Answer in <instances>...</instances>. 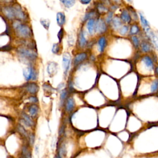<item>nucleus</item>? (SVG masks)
Returning a JSON list of instances; mask_svg holds the SVG:
<instances>
[{
  "label": "nucleus",
  "instance_id": "obj_1",
  "mask_svg": "<svg viewBox=\"0 0 158 158\" xmlns=\"http://www.w3.org/2000/svg\"><path fill=\"white\" fill-rule=\"evenodd\" d=\"M12 27L16 35L19 37L29 38L31 35L30 28L26 25L22 24L19 20L14 21L12 23Z\"/></svg>",
  "mask_w": 158,
  "mask_h": 158
},
{
  "label": "nucleus",
  "instance_id": "obj_2",
  "mask_svg": "<svg viewBox=\"0 0 158 158\" xmlns=\"http://www.w3.org/2000/svg\"><path fill=\"white\" fill-rule=\"evenodd\" d=\"M18 53L23 57L29 60H35L37 57V53L31 49H27L23 47H20L17 49Z\"/></svg>",
  "mask_w": 158,
  "mask_h": 158
},
{
  "label": "nucleus",
  "instance_id": "obj_3",
  "mask_svg": "<svg viewBox=\"0 0 158 158\" xmlns=\"http://www.w3.org/2000/svg\"><path fill=\"white\" fill-rule=\"evenodd\" d=\"M23 73L25 80L27 81L30 80H36L37 77V74L32 67H28L25 69L23 71Z\"/></svg>",
  "mask_w": 158,
  "mask_h": 158
},
{
  "label": "nucleus",
  "instance_id": "obj_4",
  "mask_svg": "<svg viewBox=\"0 0 158 158\" xmlns=\"http://www.w3.org/2000/svg\"><path fill=\"white\" fill-rule=\"evenodd\" d=\"M71 61V56L69 52H65L62 56V65L64 68V74H67L68 72Z\"/></svg>",
  "mask_w": 158,
  "mask_h": 158
},
{
  "label": "nucleus",
  "instance_id": "obj_5",
  "mask_svg": "<svg viewBox=\"0 0 158 158\" xmlns=\"http://www.w3.org/2000/svg\"><path fill=\"white\" fill-rule=\"evenodd\" d=\"M2 13L8 19H13L15 18L14 12L13 7L12 6H4L3 8L1 9Z\"/></svg>",
  "mask_w": 158,
  "mask_h": 158
},
{
  "label": "nucleus",
  "instance_id": "obj_6",
  "mask_svg": "<svg viewBox=\"0 0 158 158\" xmlns=\"http://www.w3.org/2000/svg\"><path fill=\"white\" fill-rule=\"evenodd\" d=\"M107 27L102 19H98L95 25V30L99 33H102L106 31Z\"/></svg>",
  "mask_w": 158,
  "mask_h": 158
},
{
  "label": "nucleus",
  "instance_id": "obj_7",
  "mask_svg": "<svg viewBox=\"0 0 158 158\" xmlns=\"http://www.w3.org/2000/svg\"><path fill=\"white\" fill-rule=\"evenodd\" d=\"M141 61L143 62V64L146 65V67L149 69V70H153L154 69V62L152 59V58L148 55L144 56L141 58Z\"/></svg>",
  "mask_w": 158,
  "mask_h": 158
},
{
  "label": "nucleus",
  "instance_id": "obj_8",
  "mask_svg": "<svg viewBox=\"0 0 158 158\" xmlns=\"http://www.w3.org/2000/svg\"><path fill=\"white\" fill-rule=\"evenodd\" d=\"M146 34L148 36V38L151 41V43L153 44V46H154V48L157 50H158V37L151 30H150L149 31H148Z\"/></svg>",
  "mask_w": 158,
  "mask_h": 158
},
{
  "label": "nucleus",
  "instance_id": "obj_9",
  "mask_svg": "<svg viewBox=\"0 0 158 158\" xmlns=\"http://www.w3.org/2000/svg\"><path fill=\"white\" fill-rule=\"evenodd\" d=\"M15 17L19 20H23L25 18V14L22 9L19 6H14L13 7Z\"/></svg>",
  "mask_w": 158,
  "mask_h": 158
},
{
  "label": "nucleus",
  "instance_id": "obj_10",
  "mask_svg": "<svg viewBox=\"0 0 158 158\" xmlns=\"http://www.w3.org/2000/svg\"><path fill=\"white\" fill-rule=\"evenodd\" d=\"M25 88L27 91L31 94H36L38 91V86L35 83H27L25 85Z\"/></svg>",
  "mask_w": 158,
  "mask_h": 158
},
{
  "label": "nucleus",
  "instance_id": "obj_11",
  "mask_svg": "<svg viewBox=\"0 0 158 158\" xmlns=\"http://www.w3.org/2000/svg\"><path fill=\"white\" fill-rule=\"evenodd\" d=\"M57 65L56 62H50L47 67V72L50 76L54 75L57 72Z\"/></svg>",
  "mask_w": 158,
  "mask_h": 158
},
{
  "label": "nucleus",
  "instance_id": "obj_12",
  "mask_svg": "<svg viewBox=\"0 0 158 158\" xmlns=\"http://www.w3.org/2000/svg\"><path fill=\"white\" fill-rule=\"evenodd\" d=\"M120 19L125 23H130L131 20V16H130L128 11L126 9H124L122 10L121 15H120Z\"/></svg>",
  "mask_w": 158,
  "mask_h": 158
},
{
  "label": "nucleus",
  "instance_id": "obj_13",
  "mask_svg": "<svg viewBox=\"0 0 158 158\" xmlns=\"http://www.w3.org/2000/svg\"><path fill=\"white\" fill-rule=\"evenodd\" d=\"M87 57V54L85 52H82V53H80L78 54H77L73 60V63L75 65L79 64L80 63H81L82 61H83L85 59H86Z\"/></svg>",
  "mask_w": 158,
  "mask_h": 158
},
{
  "label": "nucleus",
  "instance_id": "obj_14",
  "mask_svg": "<svg viewBox=\"0 0 158 158\" xmlns=\"http://www.w3.org/2000/svg\"><path fill=\"white\" fill-rule=\"evenodd\" d=\"M22 119L21 120L23 121L27 127H31L34 125L33 121L30 118V117L27 114L22 113Z\"/></svg>",
  "mask_w": 158,
  "mask_h": 158
},
{
  "label": "nucleus",
  "instance_id": "obj_15",
  "mask_svg": "<svg viewBox=\"0 0 158 158\" xmlns=\"http://www.w3.org/2000/svg\"><path fill=\"white\" fill-rule=\"evenodd\" d=\"M75 106V102L72 98H69L67 99L65 102V110L67 112H70L73 110Z\"/></svg>",
  "mask_w": 158,
  "mask_h": 158
},
{
  "label": "nucleus",
  "instance_id": "obj_16",
  "mask_svg": "<svg viewBox=\"0 0 158 158\" xmlns=\"http://www.w3.org/2000/svg\"><path fill=\"white\" fill-rule=\"evenodd\" d=\"M56 20H57V23L59 26H62L65 22V14L63 12H58L56 15Z\"/></svg>",
  "mask_w": 158,
  "mask_h": 158
},
{
  "label": "nucleus",
  "instance_id": "obj_17",
  "mask_svg": "<svg viewBox=\"0 0 158 158\" xmlns=\"http://www.w3.org/2000/svg\"><path fill=\"white\" fill-rule=\"evenodd\" d=\"M78 43H79V46L81 48H83L84 46H85L86 45V43H87V41H86V40L85 38V36L84 35V33L82 30L79 33Z\"/></svg>",
  "mask_w": 158,
  "mask_h": 158
},
{
  "label": "nucleus",
  "instance_id": "obj_18",
  "mask_svg": "<svg viewBox=\"0 0 158 158\" xmlns=\"http://www.w3.org/2000/svg\"><path fill=\"white\" fill-rule=\"evenodd\" d=\"M106 46V40L104 36L101 37L98 40V47L99 52H102L104 51Z\"/></svg>",
  "mask_w": 158,
  "mask_h": 158
},
{
  "label": "nucleus",
  "instance_id": "obj_19",
  "mask_svg": "<svg viewBox=\"0 0 158 158\" xmlns=\"http://www.w3.org/2000/svg\"><path fill=\"white\" fill-rule=\"evenodd\" d=\"M28 111L31 116L35 117L38 114V106L35 104H33L30 105L28 108Z\"/></svg>",
  "mask_w": 158,
  "mask_h": 158
},
{
  "label": "nucleus",
  "instance_id": "obj_20",
  "mask_svg": "<svg viewBox=\"0 0 158 158\" xmlns=\"http://www.w3.org/2000/svg\"><path fill=\"white\" fill-rule=\"evenodd\" d=\"M140 46H141V51L143 52H150L151 51V46L147 41H143L141 43Z\"/></svg>",
  "mask_w": 158,
  "mask_h": 158
},
{
  "label": "nucleus",
  "instance_id": "obj_21",
  "mask_svg": "<svg viewBox=\"0 0 158 158\" xmlns=\"http://www.w3.org/2000/svg\"><path fill=\"white\" fill-rule=\"evenodd\" d=\"M95 21L93 19H89L88 21V23H87V29H88V32L90 33V34H92L94 30V28H95Z\"/></svg>",
  "mask_w": 158,
  "mask_h": 158
},
{
  "label": "nucleus",
  "instance_id": "obj_22",
  "mask_svg": "<svg viewBox=\"0 0 158 158\" xmlns=\"http://www.w3.org/2000/svg\"><path fill=\"white\" fill-rule=\"evenodd\" d=\"M112 25L114 28H118L121 25H122V22L120 18H118V17H115L113 19H112Z\"/></svg>",
  "mask_w": 158,
  "mask_h": 158
},
{
  "label": "nucleus",
  "instance_id": "obj_23",
  "mask_svg": "<svg viewBox=\"0 0 158 158\" xmlns=\"http://www.w3.org/2000/svg\"><path fill=\"white\" fill-rule=\"evenodd\" d=\"M22 152L23 156L25 158H31V152L30 151L29 149H28L26 146H23L22 147Z\"/></svg>",
  "mask_w": 158,
  "mask_h": 158
},
{
  "label": "nucleus",
  "instance_id": "obj_24",
  "mask_svg": "<svg viewBox=\"0 0 158 158\" xmlns=\"http://www.w3.org/2000/svg\"><path fill=\"white\" fill-rule=\"evenodd\" d=\"M158 90V79H155L151 85V92L155 93Z\"/></svg>",
  "mask_w": 158,
  "mask_h": 158
},
{
  "label": "nucleus",
  "instance_id": "obj_25",
  "mask_svg": "<svg viewBox=\"0 0 158 158\" xmlns=\"http://www.w3.org/2000/svg\"><path fill=\"white\" fill-rule=\"evenodd\" d=\"M139 31V28L137 25H133L130 30V34L131 35H136L137 34Z\"/></svg>",
  "mask_w": 158,
  "mask_h": 158
},
{
  "label": "nucleus",
  "instance_id": "obj_26",
  "mask_svg": "<svg viewBox=\"0 0 158 158\" xmlns=\"http://www.w3.org/2000/svg\"><path fill=\"white\" fill-rule=\"evenodd\" d=\"M131 40H132V42H133V43L134 46H135L136 48H138L139 46V45H140L139 38H138L136 36L134 35V36H132V37H131Z\"/></svg>",
  "mask_w": 158,
  "mask_h": 158
},
{
  "label": "nucleus",
  "instance_id": "obj_27",
  "mask_svg": "<svg viewBox=\"0 0 158 158\" xmlns=\"http://www.w3.org/2000/svg\"><path fill=\"white\" fill-rule=\"evenodd\" d=\"M17 130L19 131V132L23 136L27 137V132L25 130V129L21 125H18L17 126Z\"/></svg>",
  "mask_w": 158,
  "mask_h": 158
},
{
  "label": "nucleus",
  "instance_id": "obj_28",
  "mask_svg": "<svg viewBox=\"0 0 158 158\" xmlns=\"http://www.w3.org/2000/svg\"><path fill=\"white\" fill-rule=\"evenodd\" d=\"M61 2L64 4V6L66 7H68V8L72 7L74 4V3L75 2V1H73V0H69H69L68 1L64 0V1H61Z\"/></svg>",
  "mask_w": 158,
  "mask_h": 158
},
{
  "label": "nucleus",
  "instance_id": "obj_29",
  "mask_svg": "<svg viewBox=\"0 0 158 158\" xmlns=\"http://www.w3.org/2000/svg\"><path fill=\"white\" fill-rule=\"evenodd\" d=\"M40 22L41 23V25L46 29L48 30L49 25H50V22L48 20V19H41L40 20Z\"/></svg>",
  "mask_w": 158,
  "mask_h": 158
},
{
  "label": "nucleus",
  "instance_id": "obj_30",
  "mask_svg": "<svg viewBox=\"0 0 158 158\" xmlns=\"http://www.w3.org/2000/svg\"><path fill=\"white\" fill-rule=\"evenodd\" d=\"M60 50V48L58 43H55L53 44L52 48V52L54 54H57Z\"/></svg>",
  "mask_w": 158,
  "mask_h": 158
},
{
  "label": "nucleus",
  "instance_id": "obj_31",
  "mask_svg": "<svg viewBox=\"0 0 158 158\" xmlns=\"http://www.w3.org/2000/svg\"><path fill=\"white\" fill-rule=\"evenodd\" d=\"M128 31V27L127 25H123L122 27V28L120 29V33L122 35H125Z\"/></svg>",
  "mask_w": 158,
  "mask_h": 158
},
{
  "label": "nucleus",
  "instance_id": "obj_32",
  "mask_svg": "<svg viewBox=\"0 0 158 158\" xmlns=\"http://www.w3.org/2000/svg\"><path fill=\"white\" fill-rule=\"evenodd\" d=\"M98 10L99 12H106V11H107L108 10L107 8L105 6L102 4H99L98 5Z\"/></svg>",
  "mask_w": 158,
  "mask_h": 158
},
{
  "label": "nucleus",
  "instance_id": "obj_33",
  "mask_svg": "<svg viewBox=\"0 0 158 158\" xmlns=\"http://www.w3.org/2000/svg\"><path fill=\"white\" fill-rule=\"evenodd\" d=\"M67 91L65 89H64L62 91V92L60 93V101L62 102L67 97Z\"/></svg>",
  "mask_w": 158,
  "mask_h": 158
},
{
  "label": "nucleus",
  "instance_id": "obj_34",
  "mask_svg": "<svg viewBox=\"0 0 158 158\" xmlns=\"http://www.w3.org/2000/svg\"><path fill=\"white\" fill-rule=\"evenodd\" d=\"M112 15H113L112 12H111V11L109 12L107 16L106 17V21L107 23H109L111 22V20H112Z\"/></svg>",
  "mask_w": 158,
  "mask_h": 158
},
{
  "label": "nucleus",
  "instance_id": "obj_35",
  "mask_svg": "<svg viewBox=\"0 0 158 158\" xmlns=\"http://www.w3.org/2000/svg\"><path fill=\"white\" fill-rule=\"evenodd\" d=\"M94 12H88V13H86L85 15V17H84V18H83V20L84 21H85V20H89V19H91V17L94 15Z\"/></svg>",
  "mask_w": 158,
  "mask_h": 158
},
{
  "label": "nucleus",
  "instance_id": "obj_36",
  "mask_svg": "<svg viewBox=\"0 0 158 158\" xmlns=\"http://www.w3.org/2000/svg\"><path fill=\"white\" fill-rule=\"evenodd\" d=\"M63 36H64V30H63V28H61L59 30V31L58 32V35H57V37L59 38V42H60L62 41Z\"/></svg>",
  "mask_w": 158,
  "mask_h": 158
},
{
  "label": "nucleus",
  "instance_id": "obj_37",
  "mask_svg": "<svg viewBox=\"0 0 158 158\" xmlns=\"http://www.w3.org/2000/svg\"><path fill=\"white\" fill-rule=\"evenodd\" d=\"M43 89H44V91H48V92H50L52 90V88H51V86L49 85H43Z\"/></svg>",
  "mask_w": 158,
  "mask_h": 158
},
{
  "label": "nucleus",
  "instance_id": "obj_38",
  "mask_svg": "<svg viewBox=\"0 0 158 158\" xmlns=\"http://www.w3.org/2000/svg\"><path fill=\"white\" fill-rule=\"evenodd\" d=\"M34 141H35V135L34 134L31 133L29 136V143L31 145H33V144L34 143Z\"/></svg>",
  "mask_w": 158,
  "mask_h": 158
},
{
  "label": "nucleus",
  "instance_id": "obj_39",
  "mask_svg": "<svg viewBox=\"0 0 158 158\" xmlns=\"http://www.w3.org/2000/svg\"><path fill=\"white\" fill-rule=\"evenodd\" d=\"M64 131H65V125H63L60 127V129H59V136H61L64 133Z\"/></svg>",
  "mask_w": 158,
  "mask_h": 158
},
{
  "label": "nucleus",
  "instance_id": "obj_40",
  "mask_svg": "<svg viewBox=\"0 0 158 158\" xmlns=\"http://www.w3.org/2000/svg\"><path fill=\"white\" fill-rule=\"evenodd\" d=\"M1 51H9L11 49V46L9 45L4 46L1 47Z\"/></svg>",
  "mask_w": 158,
  "mask_h": 158
},
{
  "label": "nucleus",
  "instance_id": "obj_41",
  "mask_svg": "<svg viewBox=\"0 0 158 158\" xmlns=\"http://www.w3.org/2000/svg\"><path fill=\"white\" fill-rule=\"evenodd\" d=\"M29 101H30L31 102L36 103V102L38 101V99H37V98H36L35 96H31V97L29 98Z\"/></svg>",
  "mask_w": 158,
  "mask_h": 158
},
{
  "label": "nucleus",
  "instance_id": "obj_42",
  "mask_svg": "<svg viewBox=\"0 0 158 158\" xmlns=\"http://www.w3.org/2000/svg\"><path fill=\"white\" fill-rule=\"evenodd\" d=\"M154 72H155V73L156 75L158 77V66H156L154 69Z\"/></svg>",
  "mask_w": 158,
  "mask_h": 158
},
{
  "label": "nucleus",
  "instance_id": "obj_43",
  "mask_svg": "<svg viewBox=\"0 0 158 158\" xmlns=\"http://www.w3.org/2000/svg\"><path fill=\"white\" fill-rule=\"evenodd\" d=\"M80 2L82 3V4H88V3H89L91 2V1H80Z\"/></svg>",
  "mask_w": 158,
  "mask_h": 158
},
{
  "label": "nucleus",
  "instance_id": "obj_44",
  "mask_svg": "<svg viewBox=\"0 0 158 158\" xmlns=\"http://www.w3.org/2000/svg\"><path fill=\"white\" fill-rule=\"evenodd\" d=\"M55 158H61V157H60V156L57 155V156H56L55 157Z\"/></svg>",
  "mask_w": 158,
  "mask_h": 158
},
{
  "label": "nucleus",
  "instance_id": "obj_45",
  "mask_svg": "<svg viewBox=\"0 0 158 158\" xmlns=\"http://www.w3.org/2000/svg\"><path fill=\"white\" fill-rule=\"evenodd\" d=\"M20 158H22V157H20Z\"/></svg>",
  "mask_w": 158,
  "mask_h": 158
}]
</instances>
